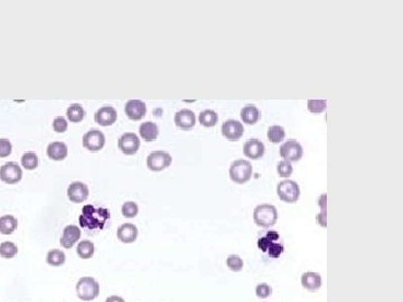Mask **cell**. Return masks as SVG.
I'll return each mask as SVG.
<instances>
[{"instance_id":"38","label":"cell","mask_w":403,"mask_h":302,"mask_svg":"<svg viewBox=\"0 0 403 302\" xmlns=\"http://www.w3.org/2000/svg\"><path fill=\"white\" fill-rule=\"evenodd\" d=\"M327 214H326V211H320V213L317 215L316 216V221L318 222V224L320 226L326 227L327 226Z\"/></svg>"},{"instance_id":"20","label":"cell","mask_w":403,"mask_h":302,"mask_svg":"<svg viewBox=\"0 0 403 302\" xmlns=\"http://www.w3.org/2000/svg\"><path fill=\"white\" fill-rule=\"evenodd\" d=\"M139 135L145 141L151 142L153 140H156L158 136H159V128H158L155 122L147 121V122H144L140 126Z\"/></svg>"},{"instance_id":"11","label":"cell","mask_w":403,"mask_h":302,"mask_svg":"<svg viewBox=\"0 0 403 302\" xmlns=\"http://www.w3.org/2000/svg\"><path fill=\"white\" fill-rule=\"evenodd\" d=\"M117 110L111 105H105L99 109L94 114V120L101 127H110L117 121Z\"/></svg>"},{"instance_id":"29","label":"cell","mask_w":403,"mask_h":302,"mask_svg":"<svg viewBox=\"0 0 403 302\" xmlns=\"http://www.w3.org/2000/svg\"><path fill=\"white\" fill-rule=\"evenodd\" d=\"M38 163H40V159L35 152H26L21 157V166L27 170H35Z\"/></svg>"},{"instance_id":"36","label":"cell","mask_w":403,"mask_h":302,"mask_svg":"<svg viewBox=\"0 0 403 302\" xmlns=\"http://www.w3.org/2000/svg\"><path fill=\"white\" fill-rule=\"evenodd\" d=\"M12 145L8 139H0V158H7L11 154Z\"/></svg>"},{"instance_id":"9","label":"cell","mask_w":403,"mask_h":302,"mask_svg":"<svg viewBox=\"0 0 403 302\" xmlns=\"http://www.w3.org/2000/svg\"><path fill=\"white\" fill-rule=\"evenodd\" d=\"M83 146L92 152L102 150L105 146L104 133L100 130H97V129H92V130L88 131L83 136Z\"/></svg>"},{"instance_id":"37","label":"cell","mask_w":403,"mask_h":302,"mask_svg":"<svg viewBox=\"0 0 403 302\" xmlns=\"http://www.w3.org/2000/svg\"><path fill=\"white\" fill-rule=\"evenodd\" d=\"M267 252L272 258L279 257L281 255V253L284 252V245L278 244L277 242H272V243L269 245Z\"/></svg>"},{"instance_id":"8","label":"cell","mask_w":403,"mask_h":302,"mask_svg":"<svg viewBox=\"0 0 403 302\" xmlns=\"http://www.w3.org/2000/svg\"><path fill=\"white\" fill-rule=\"evenodd\" d=\"M23 178V170L16 162H7L0 168V179L7 185L18 184Z\"/></svg>"},{"instance_id":"26","label":"cell","mask_w":403,"mask_h":302,"mask_svg":"<svg viewBox=\"0 0 403 302\" xmlns=\"http://www.w3.org/2000/svg\"><path fill=\"white\" fill-rule=\"evenodd\" d=\"M65 261H66L65 253L61 251V250L54 249V250H50V251L47 253V256H46L47 264H50L52 266H62L64 263H65Z\"/></svg>"},{"instance_id":"31","label":"cell","mask_w":403,"mask_h":302,"mask_svg":"<svg viewBox=\"0 0 403 302\" xmlns=\"http://www.w3.org/2000/svg\"><path fill=\"white\" fill-rule=\"evenodd\" d=\"M226 266H228L231 271L240 272L243 269L244 262L241 257L237 255V254H231V255H229L228 258H226Z\"/></svg>"},{"instance_id":"24","label":"cell","mask_w":403,"mask_h":302,"mask_svg":"<svg viewBox=\"0 0 403 302\" xmlns=\"http://www.w3.org/2000/svg\"><path fill=\"white\" fill-rule=\"evenodd\" d=\"M66 116L72 123H79L84 119L85 111L82 105L79 104V103H74V104L68 106V109L66 111Z\"/></svg>"},{"instance_id":"23","label":"cell","mask_w":403,"mask_h":302,"mask_svg":"<svg viewBox=\"0 0 403 302\" xmlns=\"http://www.w3.org/2000/svg\"><path fill=\"white\" fill-rule=\"evenodd\" d=\"M94 252H96V247H94L93 242L88 240L81 241L76 248V253L83 260H89V258L93 257Z\"/></svg>"},{"instance_id":"10","label":"cell","mask_w":403,"mask_h":302,"mask_svg":"<svg viewBox=\"0 0 403 302\" xmlns=\"http://www.w3.org/2000/svg\"><path fill=\"white\" fill-rule=\"evenodd\" d=\"M222 135L229 141H238L241 139L244 133L243 124L238 120H226L221 127Z\"/></svg>"},{"instance_id":"3","label":"cell","mask_w":403,"mask_h":302,"mask_svg":"<svg viewBox=\"0 0 403 302\" xmlns=\"http://www.w3.org/2000/svg\"><path fill=\"white\" fill-rule=\"evenodd\" d=\"M252 171H253V169H252L250 162L244 160V159H239V160H235L231 163L229 174L231 180L234 181L235 184L242 185L251 179Z\"/></svg>"},{"instance_id":"39","label":"cell","mask_w":403,"mask_h":302,"mask_svg":"<svg viewBox=\"0 0 403 302\" xmlns=\"http://www.w3.org/2000/svg\"><path fill=\"white\" fill-rule=\"evenodd\" d=\"M326 194H323V195H320L318 198V206L320 207L321 211H326Z\"/></svg>"},{"instance_id":"14","label":"cell","mask_w":403,"mask_h":302,"mask_svg":"<svg viewBox=\"0 0 403 302\" xmlns=\"http://www.w3.org/2000/svg\"><path fill=\"white\" fill-rule=\"evenodd\" d=\"M265 151V147L262 144V141L259 139H249L243 147V153L244 156L252 160H258V159L262 158Z\"/></svg>"},{"instance_id":"1","label":"cell","mask_w":403,"mask_h":302,"mask_svg":"<svg viewBox=\"0 0 403 302\" xmlns=\"http://www.w3.org/2000/svg\"><path fill=\"white\" fill-rule=\"evenodd\" d=\"M253 221L260 227H272L278 221V210L273 205L261 204L253 210Z\"/></svg>"},{"instance_id":"27","label":"cell","mask_w":403,"mask_h":302,"mask_svg":"<svg viewBox=\"0 0 403 302\" xmlns=\"http://www.w3.org/2000/svg\"><path fill=\"white\" fill-rule=\"evenodd\" d=\"M268 139L272 144H280L281 141H284L286 137V131L285 128L281 126H271L268 129Z\"/></svg>"},{"instance_id":"40","label":"cell","mask_w":403,"mask_h":302,"mask_svg":"<svg viewBox=\"0 0 403 302\" xmlns=\"http://www.w3.org/2000/svg\"><path fill=\"white\" fill-rule=\"evenodd\" d=\"M267 239L269 240V241H271V242H276V241H278L279 240V234H278L277 232H273V231H271V232H269L268 234H267Z\"/></svg>"},{"instance_id":"7","label":"cell","mask_w":403,"mask_h":302,"mask_svg":"<svg viewBox=\"0 0 403 302\" xmlns=\"http://www.w3.org/2000/svg\"><path fill=\"white\" fill-rule=\"evenodd\" d=\"M118 147L126 156H132L138 152L140 148V139L134 132H126L119 138Z\"/></svg>"},{"instance_id":"5","label":"cell","mask_w":403,"mask_h":302,"mask_svg":"<svg viewBox=\"0 0 403 302\" xmlns=\"http://www.w3.org/2000/svg\"><path fill=\"white\" fill-rule=\"evenodd\" d=\"M171 162H173V158L166 151H153L147 157L148 169L155 172L165 170L166 168H168L171 165Z\"/></svg>"},{"instance_id":"21","label":"cell","mask_w":403,"mask_h":302,"mask_svg":"<svg viewBox=\"0 0 403 302\" xmlns=\"http://www.w3.org/2000/svg\"><path fill=\"white\" fill-rule=\"evenodd\" d=\"M241 119L244 123L249 124V126H253L260 120V110L253 104L246 105L241 110Z\"/></svg>"},{"instance_id":"16","label":"cell","mask_w":403,"mask_h":302,"mask_svg":"<svg viewBox=\"0 0 403 302\" xmlns=\"http://www.w3.org/2000/svg\"><path fill=\"white\" fill-rule=\"evenodd\" d=\"M81 237V230L76 225H67L63 231V235L61 237V243L64 249H72L76 244V242Z\"/></svg>"},{"instance_id":"17","label":"cell","mask_w":403,"mask_h":302,"mask_svg":"<svg viewBox=\"0 0 403 302\" xmlns=\"http://www.w3.org/2000/svg\"><path fill=\"white\" fill-rule=\"evenodd\" d=\"M117 236L120 242L124 244H131L137 240L138 237V228L136 225L131 223L122 224L121 226L118 228Z\"/></svg>"},{"instance_id":"4","label":"cell","mask_w":403,"mask_h":302,"mask_svg":"<svg viewBox=\"0 0 403 302\" xmlns=\"http://www.w3.org/2000/svg\"><path fill=\"white\" fill-rule=\"evenodd\" d=\"M277 194L282 201L287 202V204H293V202L298 201L300 197L299 185L290 179L282 180L278 184Z\"/></svg>"},{"instance_id":"22","label":"cell","mask_w":403,"mask_h":302,"mask_svg":"<svg viewBox=\"0 0 403 302\" xmlns=\"http://www.w3.org/2000/svg\"><path fill=\"white\" fill-rule=\"evenodd\" d=\"M18 227V221L12 215H3L0 217V233L3 235H10Z\"/></svg>"},{"instance_id":"18","label":"cell","mask_w":403,"mask_h":302,"mask_svg":"<svg viewBox=\"0 0 403 302\" xmlns=\"http://www.w3.org/2000/svg\"><path fill=\"white\" fill-rule=\"evenodd\" d=\"M300 281H302V288L306 289L308 291H317L319 290L321 286H323L321 275L319 273H317V272L312 271L305 272V273L302 275Z\"/></svg>"},{"instance_id":"33","label":"cell","mask_w":403,"mask_h":302,"mask_svg":"<svg viewBox=\"0 0 403 302\" xmlns=\"http://www.w3.org/2000/svg\"><path fill=\"white\" fill-rule=\"evenodd\" d=\"M277 171H278V175L282 177V178H288V177H290L291 174H293L294 168H293V166H291V162L282 160L278 163Z\"/></svg>"},{"instance_id":"6","label":"cell","mask_w":403,"mask_h":302,"mask_svg":"<svg viewBox=\"0 0 403 302\" xmlns=\"http://www.w3.org/2000/svg\"><path fill=\"white\" fill-rule=\"evenodd\" d=\"M280 156L284 160L289 162H297L303 156L302 146L297 140L289 139L280 147Z\"/></svg>"},{"instance_id":"25","label":"cell","mask_w":403,"mask_h":302,"mask_svg":"<svg viewBox=\"0 0 403 302\" xmlns=\"http://www.w3.org/2000/svg\"><path fill=\"white\" fill-rule=\"evenodd\" d=\"M199 121L203 127L212 128L216 126L218 121V115L216 112L213 110H204L200 113Z\"/></svg>"},{"instance_id":"2","label":"cell","mask_w":403,"mask_h":302,"mask_svg":"<svg viewBox=\"0 0 403 302\" xmlns=\"http://www.w3.org/2000/svg\"><path fill=\"white\" fill-rule=\"evenodd\" d=\"M75 289L78 298L82 301H92L100 295V284L91 277L81 278Z\"/></svg>"},{"instance_id":"13","label":"cell","mask_w":403,"mask_h":302,"mask_svg":"<svg viewBox=\"0 0 403 302\" xmlns=\"http://www.w3.org/2000/svg\"><path fill=\"white\" fill-rule=\"evenodd\" d=\"M124 111L128 118L132 121H140L147 113L146 103L141 100H129L124 105Z\"/></svg>"},{"instance_id":"15","label":"cell","mask_w":403,"mask_h":302,"mask_svg":"<svg viewBox=\"0 0 403 302\" xmlns=\"http://www.w3.org/2000/svg\"><path fill=\"white\" fill-rule=\"evenodd\" d=\"M175 124L182 130H191L196 124V115L188 109H183L175 114Z\"/></svg>"},{"instance_id":"41","label":"cell","mask_w":403,"mask_h":302,"mask_svg":"<svg viewBox=\"0 0 403 302\" xmlns=\"http://www.w3.org/2000/svg\"><path fill=\"white\" fill-rule=\"evenodd\" d=\"M105 302H126V301H124L123 298L119 296H111L105 300Z\"/></svg>"},{"instance_id":"32","label":"cell","mask_w":403,"mask_h":302,"mask_svg":"<svg viewBox=\"0 0 403 302\" xmlns=\"http://www.w3.org/2000/svg\"><path fill=\"white\" fill-rule=\"evenodd\" d=\"M307 107L309 112L314 114H320L327 107V101L326 100H308Z\"/></svg>"},{"instance_id":"34","label":"cell","mask_w":403,"mask_h":302,"mask_svg":"<svg viewBox=\"0 0 403 302\" xmlns=\"http://www.w3.org/2000/svg\"><path fill=\"white\" fill-rule=\"evenodd\" d=\"M272 293V289L267 283H260L255 288V295L260 299H267Z\"/></svg>"},{"instance_id":"35","label":"cell","mask_w":403,"mask_h":302,"mask_svg":"<svg viewBox=\"0 0 403 302\" xmlns=\"http://www.w3.org/2000/svg\"><path fill=\"white\" fill-rule=\"evenodd\" d=\"M68 128V123H67V120L65 118H63V116H57V118H55L53 121V129L55 132L57 133H64Z\"/></svg>"},{"instance_id":"19","label":"cell","mask_w":403,"mask_h":302,"mask_svg":"<svg viewBox=\"0 0 403 302\" xmlns=\"http://www.w3.org/2000/svg\"><path fill=\"white\" fill-rule=\"evenodd\" d=\"M47 156L52 160H64L67 157L68 149L67 146L61 141H54L52 144H50L47 147Z\"/></svg>"},{"instance_id":"12","label":"cell","mask_w":403,"mask_h":302,"mask_svg":"<svg viewBox=\"0 0 403 302\" xmlns=\"http://www.w3.org/2000/svg\"><path fill=\"white\" fill-rule=\"evenodd\" d=\"M67 197L75 204H81L88 200L89 187L81 181H74L67 188Z\"/></svg>"},{"instance_id":"30","label":"cell","mask_w":403,"mask_h":302,"mask_svg":"<svg viewBox=\"0 0 403 302\" xmlns=\"http://www.w3.org/2000/svg\"><path fill=\"white\" fill-rule=\"evenodd\" d=\"M121 213L126 218H135L139 213V207L135 201H126L121 207Z\"/></svg>"},{"instance_id":"28","label":"cell","mask_w":403,"mask_h":302,"mask_svg":"<svg viewBox=\"0 0 403 302\" xmlns=\"http://www.w3.org/2000/svg\"><path fill=\"white\" fill-rule=\"evenodd\" d=\"M18 253V248L12 242L6 241L0 244V256L3 258H12Z\"/></svg>"}]
</instances>
